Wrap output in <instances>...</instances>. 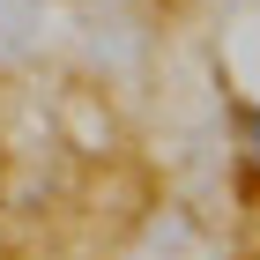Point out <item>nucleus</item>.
I'll list each match as a JSON object with an SVG mask.
<instances>
[{"mask_svg":"<svg viewBox=\"0 0 260 260\" xmlns=\"http://www.w3.org/2000/svg\"><path fill=\"white\" fill-rule=\"evenodd\" d=\"M238 141H245V156H260V112H238Z\"/></svg>","mask_w":260,"mask_h":260,"instance_id":"nucleus-1","label":"nucleus"}]
</instances>
